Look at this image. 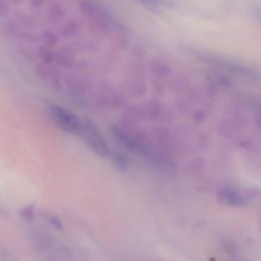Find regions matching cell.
<instances>
[{"mask_svg": "<svg viewBox=\"0 0 261 261\" xmlns=\"http://www.w3.org/2000/svg\"><path fill=\"white\" fill-rule=\"evenodd\" d=\"M50 116L54 122L64 132L71 135L80 136L82 130L83 121L70 110L63 108L59 105L51 104L48 107Z\"/></svg>", "mask_w": 261, "mask_h": 261, "instance_id": "obj_1", "label": "cell"}, {"mask_svg": "<svg viewBox=\"0 0 261 261\" xmlns=\"http://www.w3.org/2000/svg\"><path fill=\"white\" fill-rule=\"evenodd\" d=\"M80 136H82L88 146L100 157H106L109 153L108 146L104 141L103 136L99 132L98 127L94 122L90 120L83 121L82 130Z\"/></svg>", "mask_w": 261, "mask_h": 261, "instance_id": "obj_2", "label": "cell"}, {"mask_svg": "<svg viewBox=\"0 0 261 261\" xmlns=\"http://www.w3.org/2000/svg\"><path fill=\"white\" fill-rule=\"evenodd\" d=\"M218 199L229 206H242L245 204V198L239 192L232 189H221L218 191Z\"/></svg>", "mask_w": 261, "mask_h": 261, "instance_id": "obj_3", "label": "cell"}, {"mask_svg": "<svg viewBox=\"0 0 261 261\" xmlns=\"http://www.w3.org/2000/svg\"><path fill=\"white\" fill-rule=\"evenodd\" d=\"M19 214L22 216V218H24L27 220H30L34 216V207L32 205L31 206H27L22 210L19 211Z\"/></svg>", "mask_w": 261, "mask_h": 261, "instance_id": "obj_4", "label": "cell"}, {"mask_svg": "<svg viewBox=\"0 0 261 261\" xmlns=\"http://www.w3.org/2000/svg\"><path fill=\"white\" fill-rule=\"evenodd\" d=\"M112 159H113L114 163L117 164V165H119L121 168H123V166H124L125 163H126L125 158H124L121 154H119V153H114V154L112 155Z\"/></svg>", "mask_w": 261, "mask_h": 261, "instance_id": "obj_5", "label": "cell"}, {"mask_svg": "<svg viewBox=\"0 0 261 261\" xmlns=\"http://www.w3.org/2000/svg\"><path fill=\"white\" fill-rule=\"evenodd\" d=\"M139 2H141L142 4L146 5V6H150V7H154L158 5V0H137Z\"/></svg>", "mask_w": 261, "mask_h": 261, "instance_id": "obj_6", "label": "cell"}, {"mask_svg": "<svg viewBox=\"0 0 261 261\" xmlns=\"http://www.w3.org/2000/svg\"><path fill=\"white\" fill-rule=\"evenodd\" d=\"M7 11H8V5H7V3L1 2V3H0V15L6 14Z\"/></svg>", "mask_w": 261, "mask_h": 261, "instance_id": "obj_7", "label": "cell"}]
</instances>
